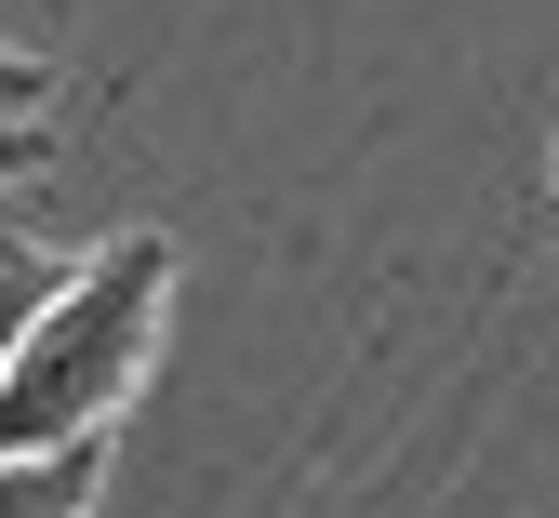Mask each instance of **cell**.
<instances>
[{
    "label": "cell",
    "mask_w": 559,
    "mask_h": 518,
    "mask_svg": "<svg viewBox=\"0 0 559 518\" xmlns=\"http://www.w3.org/2000/svg\"><path fill=\"white\" fill-rule=\"evenodd\" d=\"M94 479H107V438H81V453H0V518H94Z\"/></svg>",
    "instance_id": "obj_2"
},
{
    "label": "cell",
    "mask_w": 559,
    "mask_h": 518,
    "mask_svg": "<svg viewBox=\"0 0 559 518\" xmlns=\"http://www.w3.org/2000/svg\"><path fill=\"white\" fill-rule=\"evenodd\" d=\"M160 320H174V240L160 227H120L94 253H67L53 306L27 320L14 373H0V453H81L133 412L160 359Z\"/></svg>",
    "instance_id": "obj_1"
},
{
    "label": "cell",
    "mask_w": 559,
    "mask_h": 518,
    "mask_svg": "<svg viewBox=\"0 0 559 518\" xmlns=\"http://www.w3.org/2000/svg\"><path fill=\"white\" fill-rule=\"evenodd\" d=\"M0 120H53V53H14V40H0Z\"/></svg>",
    "instance_id": "obj_4"
},
{
    "label": "cell",
    "mask_w": 559,
    "mask_h": 518,
    "mask_svg": "<svg viewBox=\"0 0 559 518\" xmlns=\"http://www.w3.org/2000/svg\"><path fill=\"white\" fill-rule=\"evenodd\" d=\"M53 279H67V253H40V240H0V373H14L27 320L53 306Z\"/></svg>",
    "instance_id": "obj_3"
},
{
    "label": "cell",
    "mask_w": 559,
    "mask_h": 518,
    "mask_svg": "<svg viewBox=\"0 0 559 518\" xmlns=\"http://www.w3.org/2000/svg\"><path fill=\"white\" fill-rule=\"evenodd\" d=\"M53 160V120H0V186H27Z\"/></svg>",
    "instance_id": "obj_5"
}]
</instances>
